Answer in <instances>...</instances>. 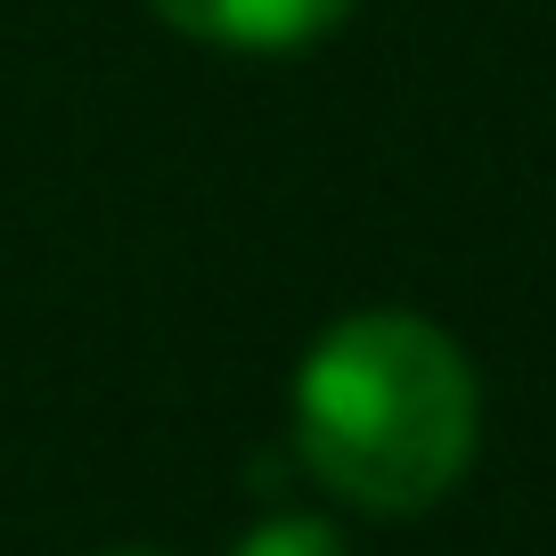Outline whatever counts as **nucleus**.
I'll list each match as a JSON object with an SVG mask.
<instances>
[{
  "label": "nucleus",
  "mask_w": 556,
  "mask_h": 556,
  "mask_svg": "<svg viewBox=\"0 0 556 556\" xmlns=\"http://www.w3.org/2000/svg\"><path fill=\"white\" fill-rule=\"evenodd\" d=\"M173 34L238 58H295L352 17V0H148Z\"/></svg>",
  "instance_id": "obj_2"
},
{
  "label": "nucleus",
  "mask_w": 556,
  "mask_h": 556,
  "mask_svg": "<svg viewBox=\"0 0 556 556\" xmlns=\"http://www.w3.org/2000/svg\"><path fill=\"white\" fill-rule=\"evenodd\" d=\"M229 556H344V540H336L319 516H270V523H254Z\"/></svg>",
  "instance_id": "obj_3"
},
{
  "label": "nucleus",
  "mask_w": 556,
  "mask_h": 556,
  "mask_svg": "<svg viewBox=\"0 0 556 556\" xmlns=\"http://www.w3.org/2000/svg\"><path fill=\"white\" fill-rule=\"evenodd\" d=\"M115 556H156V548H115Z\"/></svg>",
  "instance_id": "obj_4"
},
{
  "label": "nucleus",
  "mask_w": 556,
  "mask_h": 556,
  "mask_svg": "<svg viewBox=\"0 0 556 556\" xmlns=\"http://www.w3.org/2000/svg\"><path fill=\"white\" fill-rule=\"evenodd\" d=\"M475 368L434 319L361 312L312 344L295 377V442L336 500L417 516L475 458Z\"/></svg>",
  "instance_id": "obj_1"
}]
</instances>
